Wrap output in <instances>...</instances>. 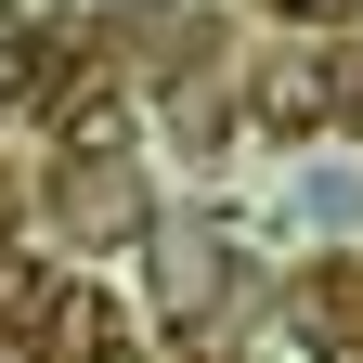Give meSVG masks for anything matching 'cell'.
Instances as JSON below:
<instances>
[{
    "instance_id": "1",
    "label": "cell",
    "mask_w": 363,
    "mask_h": 363,
    "mask_svg": "<svg viewBox=\"0 0 363 363\" xmlns=\"http://www.w3.org/2000/svg\"><path fill=\"white\" fill-rule=\"evenodd\" d=\"M286 311H298V337H311V350H363V259H311Z\"/></svg>"
},
{
    "instance_id": "2",
    "label": "cell",
    "mask_w": 363,
    "mask_h": 363,
    "mask_svg": "<svg viewBox=\"0 0 363 363\" xmlns=\"http://www.w3.org/2000/svg\"><path fill=\"white\" fill-rule=\"evenodd\" d=\"M39 337H52V363H104V350H117L104 286H52V298H39Z\"/></svg>"
},
{
    "instance_id": "3",
    "label": "cell",
    "mask_w": 363,
    "mask_h": 363,
    "mask_svg": "<svg viewBox=\"0 0 363 363\" xmlns=\"http://www.w3.org/2000/svg\"><path fill=\"white\" fill-rule=\"evenodd\" d=\"M117 143H130V104H117V91H91V104H65V156H78V169H104Z\"/></svg>"
},
{
    "instance_id": "4",
    "label": "cell",
    "mask_w": 363,
    "mask_h": 363,
    "mask_svg": "<svg viewBox=\"0 0 363 363\" xmlns=\"http://www.w3.org/2000/svg\"><path fill=\"white\" fill-rule=\"evenodd\" d=\"M0 104H26V13L0 0Z\"/></svg>"
},
{
    "instance_id": "5",
    "label": "cell",
    "mask_w": 363,
    "mask_h": 363,
    "mask_svg": "<svg viewBox=\"0 0 363 363\" xmlns=\"http://www.w3.org/2000/svg\"><path fill=\"white\" fill-rule=\"evenodd\" d=\"M272 13H325V26H337V13H363V0H272Z\"/></svg>"
},
{
    "instance_id": "6",
    "label": "cell",
    "mask_w": 363,
    "mask_h": 363,
    "mask_svg": "<svg viewBox=\"0 0 363 363\" xmlns=\"http://www.w3.org/2000/svg\"><path fill=\"white\" fill-rule=\"evenodd\" d=\"M0 363H39V350H26V337H13V325H0Z\"/></svg>"
},
{
    "instance_id": "7",
    "label": "cell",
    "mask_w": 363,
    "mask_h": 363,
    "mask_svg": "<svg viewBox=\"0 0 363 363\" xmlns=\"http://www.w3.org/2000/svg\"><path fill=\"white\" fill-rule=\"evenodd\" d=\"M104 363H130V350H104Z\"/></svg>"
}]
</instances>
